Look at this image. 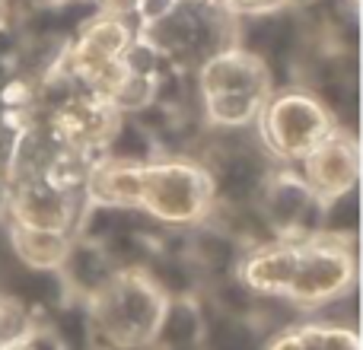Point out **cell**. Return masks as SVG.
Segmentation results:
<instances>
[{"mask_svg": "<svg viewBox=\"0 0 363 350\" xmlns=\"http://www.w3.org/2000/svg\"><path fill=\"white\" fill-rule=\"evenodd\" d=\"M262 67L249 51H223L204 67V89L213 93H258Z\"/></svg>", "mask_w": 363, "mask_h": 350, "instance_id": "1", "label": "cell"}, {"mask_svg": "<svg viewBox=\"0 0 363 350\" xmlns=\"http://www.w3.org/2000/svg\"><path fill=\"white\" fill-rule=\"evenodd\" d=\"M128 38H131V32H128V26L121 23V19H96L93 16V23H89L86 35H83V45H80V57H83V64H86V70H99V67H106L108 61H115V57L128 48Z\"/></svg>", "mask_w": 363, "mask_h": 350, "instance_id": "2", "label": "cell"}, {"mask_svg": "<svg viewBox=\"0 0 363 350\" xmlns=\"http://www.w3.org/2000/svg\"><path fill=\"white\" fill-rule=\"evenodd\" d=\"M258 185H262V166L249 153H230L223 159V166H220V191L233 204H242V201L255 198Z\"/></svg>", "mask_w": 363, "mask_h": 350, "instance_id": "3", "label": "cell"}, {"mask_svg": "<svg viewBox=\"0 0 363 350\" xmlns=\"http://www.w3.org/2000/svg\"><path fill=\"white\" fill-rule=\"evenodd\" d=\"M274 128L284 134V137H290L296 144V140H306L309 134L319 131L322 128V112L309 99H303V96H290V99L277 102Z\"/></svg>", "mask_w": 363, "mask_h": 350, "instance_id": "4", "label": "cell"}, {"mask_svg": "<svg viewBox=\"0 0 363 350\" xmlns=\"http://www.w3.org/2000/svg\"><path fill=\"white\" fill-rule=\"evenodd\" d=\"M207 350H258V334L239 315H226L207 332Z\"/></svg>", "mask_w": 363, "mask_h": 350, "instance_id": "5", "label": "cell"}, {"mask_svg": "<svg viewBox=\"0 0 363 350\" xmlns=\"http://www.w3.org/2000/svg\"><path fill=\"white\" fill-rule=\"evenodd\" d=\"M306 204H309L306 188L296 185V181H281L268 198V217L274 223H294Z\"/></svg>", "mask_w": 363, "mask_h": 350, "instance_id": "6", "label": "cell"}, {"mask_svg": "<svg viewBox=\"0 0 363 350\" xmlns=\"http://www.w3.org/2000/svg\"><path fill=\"white\" fill-rule=\"evenodd\" d=\"M262 93H213L211 96V112L213 118L226 121V125H242L255 115Z\"/></svg>", "mask_w": 363, "mask_h": 350, "instance_id": "7", "label": "cell"}, {"mask_svg": "<svg viewBox=\"0 0 363 350\" xmlns=\"http://www.w3.org/2000/svg\"><path fill=\"white\" fill-rule=\"evenodd\" d=\"M194 249H198V261L211 271H230V264L236 261V245H233V239L217 236V232H204Z\"/></svg>", "mask_w": 363, "mask_h": 350, "instance_id": "8", "label": "cell"}, {"mask_svg": "<svg viewBox=\"0 0 363 350\" xmlns=\"http://www.w3.org/2000/svg\"><path fill=\"white\" fill-rule=\"evenodd\" d=\"M198 334V315H194L191 306H176L169 315H166V325L160 332L163 344H172V347H182L188 341H194Z\"/></svg>", "mask_w": 363, "mask_h": 350, "instance_id": "9", "label": "cell"}, {"mask_svg": "<svg viewBox=\"0 0 363 350\" xmlns=\"http://www.w3.org/2000/svg\"><path fill=\"white\" fill-rule=\"evenodd\" d=\"M55 334L61 338V344L67 350H86V319H83L80 309H61L55 315Z\"/></svg>", "mask_w": 363, "mask_h": 350, "instance_id": "10", "label": "cell"}, {"mask_svg": "<svg viewBox=\"0 0 363 350\" xmlns=\"http://www.w3.org/2000/svg\"><path fill=\"white\" fill-rule=\"evenodd\" d=\"M112 153L118 159H128V163H140V159H147L150 157V137H147L140 128H134V125H125L118 134H115V140H112Z\"/></svg>", "mask_w": 363, "mask_h": 350, "instance_id": "11", "label": "cell"}, {"mask_svg": "<svg viewBox=\"0 0 363 350\" xmlns=\"http://www.w3.org/2000/svg\"><path fill=\"white\" fill-rule=\"evenodd\" d=\"M153 274H157L160 287L169 290V293H188V290L194 287V274L188 264L176 261V258H160L157 264H153Z\"/></svg>", "mask_w": 363, "mask_h": 350, "instance_id": "12", "label": "cell"}, {"mask_svg": "<svg viewBox=\"0 0 363 350\" xmlns=\"http://www.w3.org/2000/svg\"><path fill=\"white\" fill-rule=\"evenodd\" d=\"M70 264H74L77 281H80L83 287H99V283L106 281V274H108L106 258H102L99 252H93V249H80Z\"/></svg>", "mask_w": 363, "mask_h": 350, "instance_id": "13", "label": "cell"}, {"mask_svg": "<svg viewBox=\"0 0 363 350\" xmlns=\"http://www.w3.org/2000/svg\"><path fill=\"white\" fill-rule=\"evenodd\" d=\"M325 223L332 230H354L357 226V194L347 191L345 198H338L332 204V210L325 213Z\"/></svg>", "mask_w": 363, "mask_h": 350, "instance_id": "14", "label": "cell"}, {"mask_svg": "<svg viewBox=\"0 0 363 350\" xmlns=\"http://www.w3.org/2000/svg\"><path fill=\"white\" fill-rule=\"evenodd\" d=\"M220 303L226 306V312L230 315H242V312H249V309L255 306L252 293L245 287H239V283H226V287L220 290Z\"/></svg>", "mask_w": 363, "mask_h": 350, "instance_id": "15", "label": "cell"}, {"mask_svg": "<svg viewBox=\"0 0 363 350\" xmlns=\"http://www.w3.org/2000/svg\"><path fill=\"white\" fill-rule=\"evenodd\" d=\"M176 6H179V0H138V13L147 19V23H153V19L172 13Z\"/></svg>", "mask_w": 363, "mask_h": 350, "instance_id": "16", "label": "cell"}, {"mask_svg": "<svg viewBox=\"0 0 363 350\" xmlns=\"http://www.w3.org/2000/svg\"><path fill=\"white\" fill-rule=\"evenodd\" d=\"M99 10H108L115 16H125V13H134L138 10V0H96Z\"/></svg>", "mask_w": 363, "mask_h": 350, "instance_id": "17", "label": "cell"}, {"mask_svg": "<svg viewBox=\"0 0 363 350\" xmlns=\"http://www.w3.org/2000/svg\"><path fill=\"white\" fill-rule=\"evenodd\" d=\"M6 252H10V239H6V230L0 226V268H4V261H6Z\"/></svg>", "mask_w": 363, "mask_h": 350, "instance_id": "18", "label": "cell"}, {"mask_svg": "<svg viewBox=\"0 0 363 350\" xmlns=\"http://www.w3.org/2000/svg\"><path fill=\"white\" fill-rule=\"evenodd\" d=\"M6 10H10V6H6V0H0V26L6 23Z\"/></svg>", "mask_w": 363, "mask_h": 350, "instance_id": "19", "label": "cell"}, {"mask_svg": "<svg viewBox=\"0 0 363 350\" xmlns=\"http://www.w3.org/2000/svg\"><path fill=\"white\" fill-rule=\"evenodd\" d=\"M6 80V64H4V57H0V83Z\"/></svg>", "mask_w": 363, "mask_h": 350, "instance_id": "20", "label": "cell"}, {"mask_svg": "<svg viewBox=\"0 0 363 350\" xmlns=\"http://www.w3.org/2000/svg\"><path fill=\"white\" fill-rule=\"evenodd\" d=\"M287 4H294V6H306V4H313V0H287Z\"/></svg>", "mask_w": 363, "mask_h": 350, "instance_id": "21", "label": "cell"}, {"mask_svg": "<svg viewBox=\"0 0 363 350\" xmlns=\"http://www.w3.org/2000/svg\"><path fill=\"white\" fill-rule=\"evenodd\" d=\"M0 198H4V191H0Z\"/></svg>", "mask_w": 363, "mask_h": 350, "instance_id": "22", "label": "cell"}]
</instances>
